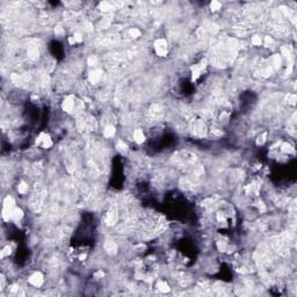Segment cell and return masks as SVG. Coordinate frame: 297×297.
I'll return each mask as SVG.
<instances>
[{
	"label": "cell",
	"mask_w": 297,
	"mask_h": 297,
	"mask_svg": "<svg viewBox=\"0 0 297 297\" xmlns=\"http://www.w3.org/2000/svg\"><path fill=\"white\" fill-rule=\"evenodd\" d=\"M155 51L159 57H166L168 54V44L164 38H158L155 42Z\"/></svg>",
	"instance_id": "1"
},
{
	"label": "cell",
	"mask_w": 297,
	"mask_h": 297,
	"mask_svg": "<svg viewBox=\"0 0 297 297\" xmlns=\"http://www.w3.org/2000/svg\"><path fill=\"white\" fill-rule=\"evenodd\" d=\"M13 208H15V201L12 196H6L4 200V207H2V217L5 221H8V216H9V212Z\"/></svg>",
	"instance_id": "2"
},
{
	"label": "cell",
	"mask_w": 297,
	"mask_h": 297,
	"mask_svg": "<svg viewBox=\"0 0 297 297\" xmlns=\"http://www.w3.org/2000/svg\"><path fill=\"white\" fill-rule=\"evenodd\" d=\"M36 145L42 148H49L52 146V139L48 134L41 132L36 138Z\"/></svg>",
	"instance_id": "3"
},
{
	"label": "cell",
	"mask_w": 297,
	"mask_h": 297,
	"mask_svg": "<svg viewBox=\"0 0 297 297\" xmlns=\"http://www.w3.org/2000/svg\"><path fill=\"white\" fill-rule=\"evenodd\" d=\"M62 108L64 111L66 113H73L74 108H75V98L73 94H70L68 96H65V99L63 100Z\"/></svg>",
	"instance_id": "4"
},
{
	"label": "cell",
	"mask_w": 297,
	"mask_h": 297,
	"mask_svg": "<svg viewBox=\"0 0 297 297\" xmlns=\"http://www.w3.org/2000/svg\"><path fill=\"white\" fill-rule=\"evenodd\" d=\"M117 208H116V205H113V207H110V209L108 210V212H107V216H106V223H107V225L108 226H111V225H114L115 223L117 222Z\"/></svg>",
	"instance_id": "5"
},
{
	"label": "cell",
	"mask_w": 297,
	"mask_h": 297,
	"mask_svg": "<svg viewBox=\"0 0 297 297\" xmlns=\"http://www.w3.org/2000/svg\"><path fill=\"white\" fill-rule=\"evenodd\" d=\"M28 281H29V283H30L31 285H34V287H41L44 282V276L41 272H35L29 276Z\"/></svg>",
	"instance_id": "6"
},
{
	"label": "cell",
	"mask_w": 297,
	"mask_h": 297,
	"mask_svg": "<svg viewBox=\"0 0 297 297\" xmlns=\"http://www.w3.org/2000/svg\"><path fill=\"white\" fill-rule=\"evenodd\" d=\"M207 66V63L205 61L201 62L200 64H195L192 66V75H193V80H196L198 77L202 74V72L204 71V68Z\"/></svg>",
	"instance_id": "7"
},
{
	"label": "cell",
	"mask_w": 297,
	"mask_h": 297,
	"mask_svg": "<svg viewBox=\"0 0 297 297\" xmlns=\"http://www.w3.org/2000/svg\"><path fill=\"white\" fill-rule=\"evenodd\" d=\"M101 77H102V71H101V70H98V68H95V70H93L92 72L89 73V75H88V80H89L91 84L95 85V84H98V82L100 81Z\"/></svg>",
	"instance_id": "8"
},
{
	"label": "cell",
	"mask_w": 297,
	"mask_h": 297,
	"mask_svg": "<svg viewBox=\"0 0 297 297\" xmlns=\"http://www.w3.org/2000/svg\"><path fill=\"white\" fill-rule=\"evenodd\" d=\"M205 124H204L203 121H196L195 124H194V132L200 137H203L205 135Z\"/></svg>",
	"instance_id": "9"
},
{
	"label": "cell",
	"mask_w": 297,
	"mask_h": 297,
	"mask_svg": "<svg viewBox=\"0 0 297 297\" xmlns=\"http://www.w3.org/2000/svg\"><path fill=\"white\" fill-rule=\"evenodd\" d=\"M22 217H23V211H22V209H21V208H18V207H15V208H13L12 210H11V212H9L8 221H9V219H12V221H19V219H21Z\"/></svg>",
	"instance_id": "10"
},
{
	"label": "cell",
	"mask_w": 297,
	"mask_h": 297,
	"mask_svg": "<svg viewBox=\"0 0 297 297\" xmlns=\"http://www.w3.org/2000/svg\"><path fill=\"white\" fill-rule=\"evenodd\" d=\"M105 250L108 252L109 254H115L117 252V245L114 243L113 240H107L105 243Z\"/></svg>",
	"instance_id": "11"
},
{
	"label": "cell",
	"mask_w": 297,
	"mask_h": 297,
	"mask_svg": "<svg viewBox=\"0 0 297 297\" xmlns=\"http://www.w3.org/2000/svg\"><path fill=\"white\" fill-rule=\"evenodd\" d=\"M134 139H135V142L138 143V144H142V143L145 142V135H144V132H143L142 129H136L135 131H134Z\"/></svg>",
	"instance_id": "12"
},
{
	"label": "cell",
	"mask_w": 297,
	"mask_h": 297,
	"mask_svg": "<svg viewBox=\"0 0 297 297\" xmlns=\"http://www.w3.org/2000/svg\"><path fill=\"white\" fill-rule=\"evenodd\" d=\"M157 288H158V290L160 291V292H162V294H166V292H168V291L171 290L168 283L165 282V281H158V282H157Z\"/></svg>",
	"instance_id": "13"
},
{
	"label": "cell",
	"mask_w": 297,
	"mask_h": 297,
	"mask_svg": "<svg viewBox=\"0 0 297 297\" xmlns=\"http://www.w3.org/2000/svg\"><path fill=\"white\" fill-rule=\"evenodd\" d=\"M115 132H116V130H115L114 125H107L105 130H103V136L106 138H111V137H114Z\"/></svg>",
	"instance_id": "14"
},
{
	"label": "cell",
	"mask_w": 297,
	"mask_h": 297,
	"mask_svg": "<svg viewBox=\"0 0 297 297\" xmlns=\"http://www.w3.org/2000/svg\"><path fill=\"white\" fill-rule=\"evenodd\" d=\"M281 152H283V153H295V148H294V146L291 145V144H289V143H283L282 145H281Z\"/></svg>",
	"instance_id": "15"
},
{
	"label": "cell",
	"mask_w": 297,
	"mask_h": 297,
	"mask_svg": "<svg viewBox=\"0 0 297 297\" xmlns=\"http://www.w3.org/2000/svg\"><path fill=\"white\" fill-rule=\"evenodd\" d=\"M28 56L30 57L31 59H36V58H38V56H40V51H38V49H37L36 47H30L28 49Z\"/></svg>",
	"instance_id": "16"
},
{
	"label": "cell",
	"mask_w": 297,
	"mask_h": 297,
	"mask_svg": "<svg viewBox=\"0 0 297 297\" xmlns=\"http://www.w3.org/2000/svg\"><path fill=\"white\" fill-rule=\"evenodd\" d=\"M18 192L20 193V194H22V195H25V194H27V193H28V185L26 183L25 181H21V182L19 183Z\"/></svg>",
	"instance_id": "17"
},
{
	"label": "cell",
	"mask_w": 297,
	"mask_h": 297,
	"mask_svg": "<svg viewBox=\"0 0 297 297\" xmlns=\"http://www.w3.org/2000/svg\"><path fill=\"white\" fill-rule=\"evenodd\" d=\"M82 42V36L80 33H75L73 36L70 38V43L75 44V43H81Z\"/></svg>",
	"instance_id": "18"
},
{
	"label": "cell",
	"mask_w": 297,
	"mask_h": 297,
	"mask_svg": "<svg viewBox=\"0 0 297 297\" xmlns=\"http://www.w3.org/2000/svg\"><path fill=\"white\" fill-rule=\"evenodd\" d=\"M12 253V247L9 246V245H7V246H5V247L2 248V251L0 252V257H1V259H4V258H6V257H9V254Z\"/></svg>",
	"instance_id": "19"
},
{
	"label": "cell",
	"mask_w": 297,
	"mask_h": 297,
	"mask_svg": "<svg viewBox=\"0 0 297 297\" xmlns=\"http://www.w3.org/2000/svg\"><path fill=\"white\" fill-rule=\"evenodd\" d=\"M221 8H222V4H221L219 1L214 0V1H211L210 2V9L212 11V12H217V11H219Z\"/></svg>",
	"instance_id": "20"
},
{
	"label": "cell",
	"mask_w": 297,
	"mask_h": 297,
	"mask_svg": "<svg viewBox=\"0 0 297 297\" xmlns=\"http://www.w3.org/2000/svg\"><path fill=\"white\" fill-rule=\"evenodd\" d=\"M266 141H267V132H262L257 138V145H264L266 143Z\"/></svg>",
	"instance_id": "21"
},
{
	"label": "cell",
	"mask_w": 297,
	"mask_h": 297,
	"mask_svg": "<svg viewBox=\"0 0 297 297\" xmlns=\"http://www.w3.org/2000/svg\"><path fill=\"white\" fill-rule=\"evenodd\" d=\"M116 148H117V150L120 151V152H122V153H125L127 151H128V145L125 144L124 142H122V141H120V142L117 143V145H116Z\"/></svg>",
	"instance_id": "22"
},
{
	"label": "cell",
	"mask_w": 297,
	"mask_h": 297,
	"mask_svg": "<svg viewBox=\"0 0 297 297\" xmlns=\"http://www.w3.org/2000/svg\"><path fill=\"white\" fill-rule=\"evenodd\" d=\"M141 30L139 29H137V28H131L129 30V35L130 37H132V38H138V37L141 36Z\"/></svg>",
	"instance_id": "23"
},
{
	"label": "cell",
	"mask_w": 297,
	"mask_h": 297,
	"mask_svg": "<svg viewBox=\"0 0 297 297\" xmlns=\"http://www.w3.org/2000/svg\"><path fill=\"white\" fill-rule=\"evenodd\" d=\"M281 63H282V61H281L280 55H275L274 57H273V64H274V66H275L276 68H278L280 66H281Z\"/></svg>",
	"instance_id": "24"
},
{
	"label": "cell",
	"mask_w": 297,
	"mask_h": 297,
	"mask_svg": "<svg viewBox=\"0 0 297 297\" xmlns=\"http://www.w3.org/2000/svg\"><path fill=\"white\" fill-rule=\"evenodd\" d=\"M100 9H101V11H103V12H107V11L111 9V5L109 4V2H106V1H103V2H101V4H100Z\"/></svg>",
	"instance_id": "25"
},
{
	"label": "cell",
	"mask_w": 297,
	"mask_h": 297,
	"mask_svg": "<svg viewBox=\"0 0 297 297\" xmlns=\"http://www.w3.org/2000/svg\"><path fill=\"white\" fill-rule=\"evenodd\" d=\"M87 63H88V65L89 66H94V65H96V63H98V58H96V56H89L88 57V59H87Z\"/></svg>",
	"instance_id": "26"
},
{
	"label": "cell",
	"mask_w": 297,
	"mask_h": 297,
	"mask_svg": "<svg viewBox=\"0 0 297 297\" xmlns=\"http://www.w3.org/2000/svg\"><path fill=\"white\" fill-rule=\"evenodd\" d=\"M252 44H253V45H255V47H259V45H261V44H262V40H261V37H260V36H253V37H252Z\"/></svg>",
	"instance_id": "27"
},
{
	"label": "cell",
	"mask_w": 297,
	"mask_h": 297,
	"mask_svg": "<svg viewBox=\"0 0 297 297\" xmlns=\"http://www.w3.org/2000/svg\"><path fill=\"white\" fill-rule=\"evenodd\" d=\"M296 101H297L296 94H289V95H288V102H289L290 105L295 106L296 105Z\"/></svg>",
	"instance_id": "28"
},
{
	"label": "cell",
	"mask_w": 297,
	"mask_h": 297,
	"mask_svg": "<svg viewBox=\"0 0 297 297\" xmlns=\"http://www.w3.org/2000/svg\"><path fill=\"white\" fill-rule=\"evenodd\" d=\"M55 34L58 35V36H62V35H64V29H63L61 26H57L55 28Z\"/></svg>",
	"instance_id": "29"
},
{
	"label": "cell",
	"mask_w": 297,
	"mask_h": 297,
	"mask_svg": "<svg viewBox=\"0 0 297 297\" xmlns=\"http://www.w3.org/2000/svg\"><path fill=\"white\" fill-rule=\"evenodd\" d=\"M12 80L14 81V82H15L16 85H20V84H21V78L19 77L18 74H13V75H12Z\"/></svg>",
	"instance_id": "30"
},
{
	"label": "cell",
	"mask_w": 297,
	"mask_h": 297,
	"mask_svg": "<svg viewBox=\"0 0 297 297\" xmlns=\"http://www.w3.org/2000/svg\"><path fill=\"white\" fill-rule=\"evenodd\" d=\"M103 276H105V273L102 271H98V272L94 273V278H102Z\"/></svg>",
	"instance_id": "31"
},
{
	"label": "cell",
	"mask_w": 297,
	"mask_h": 297,
	"mask_svg": "<svg viewBox=\"0 0 297 297\" xmlns=\"http://www.w3.org/2000/svg\"><path fill=\"white\" fill-rule=\"evenodd\" d=\"M265 43H266V45H269V44L273 43V40L271 38V37H266V38H265Z\"/></svg>",
	"instance_id": "32"
}]
</instances>
